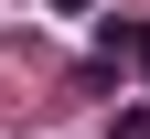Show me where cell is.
Returning a JSON list of instances; mask_svg holds the SVG:
<instances>
[{
    "label": "cell",
    "instance_id": "7a4b0ae2",
    "mask_svg": "<svg viewBox=\"0 0 150 139\" xmlns=\"http://www.w3.org/2000/svg\"><path fill=\"white\" fill-rule=\"evenodd\" d=\"M118 139H150V107H129V118H118Z\"/></svg>",
    "mask_w": 150,
    "mask_h": 139
},
{
    "label": "cell",
    "instance_id": "6da1fadb",
    "mask_svg": "<svg viewBox=\"0 0 150 139\" xmlns=\"http://www.w3.org/2000/svg\"><path fill=\"white\" fill-rule=\"evenodd\" d=\"M118 54H129V64L150 75V22H129V32H118Z\"/></svg>",
    "mask_w": 150,
    "mask_h": 139
},
{
    "label": "cell",
    "instance_id": "3957f363",
    "mask_svg": "<svg viewBox=\"0 0 150 139\" xmlns=\"http://www.w3.org/2000/svg\"><path fill=\"white\" fill-rule=\"evenodd\" d=\"M54 11H97V0H54Z\"/></svg>",
    "mask_w": 150,
    "mask_h": 139
}]
</instances>
